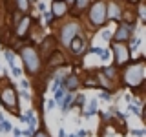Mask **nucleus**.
I'll return each mask as SVG.
<instances>
[{
	"mask_svg": "<svg viewBox=\"0 0 146 137\" xmlns=\"http://www.w3.org/2000/svg\"><path fill=\"white\" fill-rule=\"evenodd\" d=\"M64 2H66V4H68V6H71V4H73V2H75V0H64Z\"/></svg>",
	"mask_w": 146,
	"mask_h": 137,
	"instance_id": "obj_42",
	"label": "nucleus"
},
{
	"mask_svg": "<svg viewBox=\"0 0 146 137\" xmlns=\"http://www.w3.org/2000/svg\"><path fill=\"white\" fill-rule=\"evenodd\" d=\"M0 73H2V66H0Z\"/></svg>",
	"mask_w": 146,
	"mask_h": 137,
	"instance_id": "obj_46",
	"label": "nucleus"
},
{
	"mask_svg": "<svg viewBox=\"0 0 146 137\" xmlns=\"http://www.w3.org/2000/svg\"><path fill=\"white\" fill-rule=\"evenodd\" d=\"M11 75L15 77V79H22V75H24V73H22V68H18V66H15V68H11Z\"/></svg>",
	"mask_w": 146,
	"mask_h": 137,
	"instance_id": "obj_32",
	"label": "nucleus"
},
{
	"mask_svg": "<svg viewBox=\"0 0 146 137\" xmlns=\"http://www.w3.org/2000/svg\"><path fill=\"white\" fill-rule=\"evenodd\" d=\"M90 4H91V0H75V2L71 4V9H70V17H75V18H80V17H84V13H86V9L90 7Z\"/></svg>",
	"mask_w": 146,
	"mask_h": 137,
	"instance_id": "obj_16",
	"label": "nucleus"
},
{
	"mask_svg": "<svg viewBox=\"0 0 146 137\" xmlns=\"http://www.w3.org/2000/svg\"><path fill=\"white\" fill-rule=\"evenodd\" d=\"M31 137H51V135H49V132L46 130L44 126H38V128H35V130H33Z\"/></svg>",
	"mask_w": 146,
	"mask_h": 137,
	"instance_id": "obj_28",
	"label": "nucleus"
},
{
	"mask_svg": "<svg viewBox=\"0 0 146 137\" xmlns=\"http://www.w3.org/2000/svg\"><path fill=\"white\" fill-rule=\"evenodd\" d=\"M90 53L97 55V57H99V59H100L102 62H108L110 59H111V53H110V48H100V46H90V44H88V48H86L84 55H90Z\"/></svg>",
	"mask_w": 146,
	"mask_h": 137,
	"instance_id": "obj_17",
	"label": "nucleus"
},
{
	"mask_svg": "<svg viewBox=\"0 0 146 137\" xmlns=\"http://www.w3.org/2000/svg\"><path fill=\"white\" fill-rule=\"evenodd\" d=\"M4 119H6V115H4V112H0V122H2Z\"/></svg>",
	"mask_w": 146,
	"mask_h": 137,
	"instance_id": "obj_40",
	"label": "nucleus"
},
{
	"mask_svg": "<svg viewBox=\"0 0 146 137\" xmlns=\"http://www.w3.org/2000/svg\"><path fill=\"white\" fill-rule=\"evenodd\" d=\"M86 48H88V42H86V39H84V33H80V35H77L75 39L71 40L66 49H68V53H70L73 59H80L82 55H84Z\"/></svg>",
	"mask_w": 146,
	"mask_h": 137,
	"instance_id": "obj_10",
	"label": "nucleus"
},
{
	"mask_svg": "<svg viewBox=\"0 0 146 137\" xmlns=\"http://www.w3.org/2000/svg\"><path fill=\"white\" fill-rule=\"evenodd\" d=\"M44 108H46V112H53L57 108V104H55L53 99H48V100H44Z\"/></svg>",
	"mask_w": 146,
	"mask_h": 137,
	"instance_id": "obj_31",
	"label": "nucleus"
},
{
	"mask_svg": "<svg viewBox=\"0 0 146 137\" xmlns=\"http://www.w3.org/2000/svg\"><path fill=\"white\" fill-rule=\"evenodd\" d=\"M27 2H29V6H33V4H36L38 0H27Z\"/></svg>",
	"mask_w": 146,
	"mask_h": 137,
	"instance_id": "obj_41",
	"label": "nucleus"
},
{
	"mask_svg": "<svg viewBox=\"0 0 146 137\" xmlns=\"http://www.w3.org/2000/svg\"><path fill=\"white\" fill-rule=\"evenodd\" d=\"M42 42H40L38 46H36V49H38V53H40V57H48L51 51H55V49L58 48V44H57V39L51 35H48V37H42Z\"/></svg>",
	"mask_w": 146,
	"mask_h": 137,
	"instance_id": "obj_14",
	"label": "nucleus"
},
{
	"mask_svg": "<svg viewBox=\"0 0 146 137\" xmlns=\"http://www.w3.org/2000/svg\"><path fill=\"white\" fill-rule=\"evenodd\" d=\"M60 113L62 115H68V113L73 110V93L71 91H66L64 93V99H62V102H60Z\"/></svg>",
	"mask_w": 146,
	"mask_h": 137,
	"instance_id": "obj_19",
	"label": "nucleus"
},
{
	"mask_svg": "<svg viewBox=\"0 0 146 137\" xmlns=\"http://www.w3.org/2000/svg\"><path fill=\"white\" fill-rule=\"evenodd\" d=\"M82 77L79 75V73H75V71H68L66 73V77H64V80H62V88L66 90V91H71V93H75V91H79L82 90Z\"/></svg>",
	"mask_w": 146,
	"mask_h": 137,
	"instance_id": "obj_13",
	"label": "nucleus"
},
{
	"mask_svg": "<svg viewBox=\"0 0 146 137\" xmlns=\"http://www.w3.org/2000/svg\"><path fill=\"white\" fill-rule=\"evenodd\" d=\"M99 100H102V102H111L113 99H115V91L111 90H99Z\"/></svg>",
	"mask_w": 146,
	"mask_h": 137,
	"instance_id": "obj_22",
	"label": "nucleus"
},
{
	"mask_svg": "<svg viewBox=\"0 0 146 137\" xmlns=\"http://www.w3.org/2000/svg\"><path fill=\"white\" fill-rule=\"evenodd\" d=\"M58 137H66V130H64L62 126L58 128Z\"/></svg>",
	"mask_w": 146,
	"mask_h": 137,
	"instance_id": "obj_39",
	"label": "nucleus"
},
{
	"mask_svg": "<svg viewBox=\"0 0 146 137\" xmlns=\"http://www.w3.org/2000/svg\"><path fill=\"white\" fill-rule=\"evenodd\" d=\"M13 6H15V9H18L20 13H29V2L27 0H13Z\"/></svg>",
	"mask_w": 146,
	"mask_h": 137,
	"instance_id": "obj_24",
	"label": "nucleus"
},
{
	"mask_svg": "<svg viewBox=\"0 0 146 137\" xmlns=\"http://www.w3.org/2000/svg\"><path fill=\"white\" fill-rule=\"evenodd\" d=\"M144 53H141L137 59H131L126 66L119 70V88H128L133 97H143L144 93Z\"/></svg>",
	"mask_w": 146,
	"mask_h": 137,
	"instance_id": "obj_1",
	"label": "nucleus"
},
{
	"mask_svg": "<svg viewBox=\"0 0 146 137\" xmlns=\"http://www.w3.org/2000/svg\"><path fill=\"white\" fill-rule=\"evenodd\" d=\"M64 93H66V90H64L62 86L53 91V100H55V104H57V106H60V102H62V99H64Z\"/></svg>",
	"mask_w": 146,
	"mask_h": 137,
	"instance_id": "obj_27",
	"label": "nucleus"
},
{
	"mask_svg": "<svg viewBox=\"0 0 146 137\" xmlns=\"http://www.w3.org/2000/svg\"><path fill=\"white\" fill-rule=\"evenodd\" d=\"M35 24V18L29 15V13H24L22 18L17 22L15 26H13V37H15L17 40H26L27 35H29L31 27Z\"/></svg>",
	"mask_w": 146,
	"mask_h": 137,
	"instance_id": "obj_8",
	"label": "nucleus"
},
{
	"mask_svg": "<svg viewBox=\"0 0 146 137\" xmlns=\"http://www.w3.org/2000/svg\"><path fill=\"white\" fill-rule=\"evenodd\" d=\"M48 11L51 13L53 20H64V18L70 17V6L64 0H51Z\"/></svg>",
	"mask_w": 146,
	"mask_h": 137,
	"instance_id": "obj_11",
	"label": "nucleus"
},
{
	"mask_svg": "<svg viewBox=\"0 0 146 137\" xmlns=\"http://www.w3.org/2000/svg\"><path fill=\"white\" fill-rule=\"evenodd\" d=\"M4 57H6V61L9 64V70L17 66V55H15V51H13L11 48H6V49H4Z\"/></svg>",
	"mask_w": 146,
	"mask_h": 137,
	"instance_id": "obj_21",
	"label": "nucleus"
},
{
	"mask_svg": "<svg viewBox=\"0 0 146 137\" xmlns=\"http://www.w3.org/2000/svg\"><path fill=\"white\" fill-rule=\"evenodd\" d=\"M84 20L86 26L91 31H97L100 27L108 26V18H106V0H91L90 7L84 13Z\"/></svg>",
	"mask_w": 146,
	"mask_h": 137,
	"instance_id": "obj_5",
	"label": "nucleus"
},
{
	"mask_svg": "<svg viewBox=\"0 0 146 137\" xmlns=\"http://www.w3.org/2000/svg\"><path fill=\"white\" fill-rule=\"evenodd\" d=\"M144 4L143 0H139V2L135 4V15H137V20L139 22H146V11H144Z\"/></svg>",
	"mask_w": 146,
	"mask_h": 137,
	"instance_id": "obj_23",
	"label": "nucleus"
},
{
	"mask_svg": "<svg viewBox=\"0 0 146 137\" xmlns=\"http://www.w3.org/2000/svg\"><path fill=\"white\" fill-rule=\"evenodd\" d=\"M99 31V35H97V39H102L104 42H110L111 40V29H110L108 26H104V27H100V29H97Z\"/></svg>",
	"mask_w": 146,
	"mask_h": 137,
	"instance_id": "obj_26",
	"label": "nucleus"
},
{
	"mask_svg": "<svg viewBox=\"0 0 146 137\" xmlns=\"http://www.w3.org/2000/svg\"><path fill=\"white\" fill-rule=\"evenodd\" d=\"M0 48H2V42H0Z\"/></svg>",
	"mask_w": 146,
	"mask_h": 137,
	"instance_id": "obj_47",
	"label": "nucleus"
},
{
	"mask_svg": "<svg viewBox=\"0 0 146 137\" xmlns=\"http://www.w3.org/2000/svg\"><path fill=\"white\" fill-rule=\"evenodd\" d=\"M18 59L22 61V73H26L29 79L42 75L44 62L36 49V44H22L18 48Z\"/></svg>",
	"mask_w": 146,
	"mask_h": 137,
	"instance_id": "obj_2",
	"label": "nucleus"
},
{
	"mask_svg": "<svg viewBox=\"0 0 146 137\" xmlns=\"http://www.w3.org/2000/svg\"><path fill=\"white\" fill-rule=\"evenodd\" d=\"M66 137H77V134H66Z\"/></svg>",
	"mask_w": 146,
	"mask_h": 137,
	"instance_id": "obj_43",
	"label": "nucleus"
},
{
	"mask_svg": "<svg viewBox=\"0 0 146 137\" xmlns=\"http://www.w3.org/2000/svg\"><path fill=\"white\" fill-rule=\"evenodd\" d=\"M122 99H124L126 102H131V99H133V95H131V93H126V95H122Z\"/></svg>",
	"mask_w": 146,
	"mask_h": 137,
	"instance_id": "obj_38",
	"label": "nucleus"
},
{
	"mask_svg": "<svg viewBox=\"0 0 146 137\" xmlns=\"http://www.w3.org/2000/svg\"><path fill=\"white\" fill-rule=\"evenodd\" d=\"M97 112H99V99L97 97L88 99V100H86V104L80 110V117L82 119H91L93 115H97Z\"/></svg>",
	"mask_w": 146,
	"mask_h": 137,
	"instance_id": "obj_15",
	"label": "nucleus"
},
{
	"mask_svg": "<svg viewBox=\"0 0 146 137\" xmlns=\"http://www.w3.org/2000/svg\"><path fill=\"white\" fill-rule=\"evenodd\" d=\"M86 100H88V97H86L84 93H82V91L79 90V91H75V93H73V108L75 110H82V106H84L86 104Z\"/></svg>",
	"mask_w": 146,
	"mask_h": 137,
	"instance_id": "obj_20",
	"label": "nucleus"
},
{
	"mask_svg": "<svg viewBox=\"0 0 146 137\" xmlns=\"http://www.w3.org/2000/svg\"><path fill=\"white\" fill-rule=\"evenodd\" d=\"M97 71L100 73V75H104L108 80H111V82H119V70L113 64H104V66H99L97 68Z\"/></svg>",
	"mask_w": 146,
	"mask_h": 137,
	"instance_id": "obj_18",
	"label": "nucleus"
},
{
	"mask_svg": "<svg viewBox=\"0 0 146 137\" xmlns=\"http://www.w3.org/2000/svg\"><path fill=\"white\" fill-rule=\"evenodd\" d=\"M33 6H36V9H38V13H44L46 9H48V7H46V4L42 2V0H38L36 4H33Z\"/></svg>",
	"mask_w": 146,
	"mask_h": 137,
	"instance_id": "obj_35",
	"label": "nucleus"
},
{
	"mask_svg": "<svg viewBox=\"0 0 146 137\" xmlns=\"http://www.w3.org/2000/svg\"><path fill=\"white\" fill-rule=\"evenodd\" d=\"M84 33V24H80V18H75V17H68V20L64 18L62 24L58 26L57 29V44L60 46V48L66 49L68 46H70V42L73 39H75L77 35Z\"/></svg>",
	"mask_w": 146,
	"mask_h": 137,
	"instance_id": "obj_3",
	"label": "nucleus"
},
{
	"mask_svg": "<svg viewBox=\"0 0 146 137\" xmlns=\"http://www.w3.org/2000/svg\"><path fill=\"white\" fill-rule=\"evenodd\" d=\"M110 53L113 57V66L117 70H121L122 66H126L133 59V53L128 49V42H113V40H110Z\"/></svg>",
	"mask_w": 146,
	"mask_h": 137,
	"instance_id": "obj_6",
	"label": "nucleus"
},
{
	"mask_svg": "<svg viewBox=\"0 0 146 137\" xmlns=\"http://www.w3.org/2000/svg\"><path fill=\"white\" fill-rule=\"evenodd\" d=\"M128 2H131V4H137V2H139V0H128Z\"/></svg>",
	"mask_w": 146,
	"mask_h": 137,
	"instance_id": "obj_44",
	"label": "nucleus"
},
{
	"mask_svg": "<svg viewBox=\"0 0 146 137\" xmlns=\"http://www.w3.org/2000/svg\"><path fill=\"white\" fill-rule=\"evenodd\" d=\"M11 130H13V124L4 119V121L0 122V134H11Z\"/></svg>",
	"mask_w": 146,
	"mask_h": 137,
	"instance_id": "obj_29",
	"label": "nucleus"
},
{
	"mask_svg": "<svg viewBox=\"0 0 146 137\" xmlns=\"http://www.w3.org/2000/svg\"><path fill=\"white\" fill-rule=\"evenodd\" d=\"M75 134H77V137H88V135H91L88 130H84V128H80V130H77Z\"/></svg>",
	"mask_w": 146,
	"mask_h": 137,
	"instance_id": "obj_36",
	"label": "nucleus"
},
{
	"mask_svg": "<svg viewBox=\"0 0 146 137\" xmlns=\"http://www.w3.org/2000/svg\"><path fill=\"white\" fill-rule=\"evenodd\" d=\"M128 134L133 135V137H144L146 130H144V128H131V130H128Z\"/></svg>",
	"mask_w": 146,
	"mask_h": 137,
	"instance_id": "obj_30",
	"label": "nucleus"
},
{
	"mask_svg": "<svg viewBox=\"0 0 146 137\" xmlns=\"http://www.w3.org/2000/svg\"><path fill=\"white\" fill-rule=\"evenodd\" d=\"M31 134H33V130H31V128H24V130H20V135L22 137H31Z\"/></svg>",
	"mask_w": 146,
	"mask_h": 137,
	"instance_id": "obj_37",
	"label": "nucleus"
},
{
	"mask_svg": "<svg viewBox=\"0 0 146 137\" xmlns=\"http://www.w3.org/2000/svg\"><path fill=\"white\" fill-rule=\"evenodd\" d=\"M137 31V22H126L121 20L117 22V27L111 31V40L113 42H128Z\"/></svg>",
	"mask_w": 146,
	"mask_h": 137,
	"instance_id": "obj_7",
	"label": "nucleus"
},
{
	"mask_svg": "<svg viewBox=\"0 0 146 137\" xmlns=\"http://www.w3.org/2000/svg\"><path fill=\"white\" fill-rule=\"evenodd\" d=\"M122 9L124 4L121 0H108L106 2V18L108 22H119L122 18Z\"/></svg>",
	"mask_w": 146,
	"mask_h": 137,
	"instance_id": "obj_12",
	"label": "nucleus"
},
{
	"mask_svg": "<svg viewBox=\"0 0 146 137\" xmlns=\"http://www.w3.org/2000/svg\"><path fill=\"white\" fill-rule=\"evenodd\" d=\"M141 44H143V39H141V37H135V35H133L130 40H128V49H130L131 53H135L137 49H139V46H141Z\"/></svg>",
	"mask_w": 146,
	"mask_h": 137,
	"instance_id": "obj_25",
	"label": "nucleus"
},
{
	"mask_svg": "<svg viewBox=\"0 0 146 137\" xmlns=\"http://www.w3.org/2000/svg\"><path fill=\"white\" fill-rule=\"evenodd\" d=\"M18 84H20V90H29L31 88L29 79H20V80H18Z\"/></svg>",
	"mask_w": 146,
	"mask_h": 137,
	"instance_id": "obj_34",
	"label": "nucleus"
},
{
	"mask_svg": "<svg viewBox=\"0 0 146 137\" xmlns=\"http://www.w3.org/2000/svg\"><path fill=\"white\" fill-rule=\"evenodd\" d=\"M0 106L4 108V112L11 113V115L18 117L20 115V97H18V90L13 82L4 80V84L0 86Z\"/></svg>",
	"mask_w": 146,
	"mask_h": 137,
	"instance_id": "obj_4",
	"label": "nucleus"
},
{
	"mask_svg": "<svg viewBox=\"0 0 146 137\" xmlns=\"http://www.w3.org/2000/svg\"><path fill=\"white\" fill-rule=\"evenodd\" d=\"M44 64H46V70H57V68H66L68 66V59L64 55L62 49H55L44 59Z\"/></svg>",
	"mask_w": 146,
	"mask_h": 137,
	"instance_id": "obj_9",
	"label": "nucleus"
},
{
	"mask_svg": "<svg viewBox=\"0 0 146 137\" xmlns=\"http://www.w3.org/2000/svg\"><path fill=\"white\" fill-rule=\"evenodd\" d=\"M13 137H22V135H13Z\"/></svg>",
	"mask_w": 146,
	"mask_h": 137,
	"instance_id": "obj_45",
	"label": "nucleus"
},
{
	"mask_svg": "<svg viewBox=\"0 0 146 137\" xmlns=\"http://www.w3.org/2000/svg\"><path fill=\"white\" fill-rule=\"evenodd\" d=\"M18 97L24 99V100H31V99H33L31 93H29V90H18Z\"/></svg>",
	"mask_w": 146,
	"mask_h": 137,
	"instance_id": "obj_33",
	"label": "nucleus"
}]
</instances>
